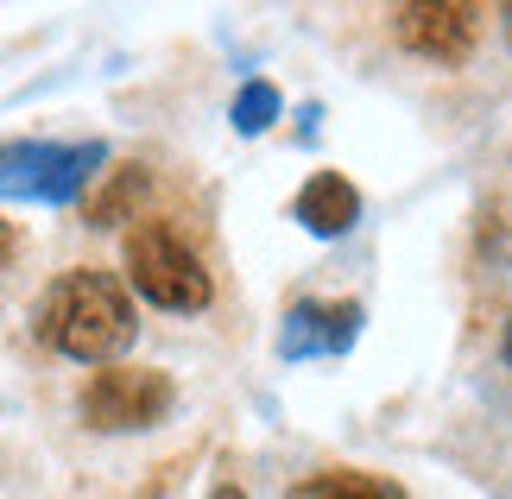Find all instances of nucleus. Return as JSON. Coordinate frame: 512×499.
Here are the masks:
<instances>
[{
  "instance_id": "nucleus-15",
  "label": "nucleus",
  "mask_w": 512,
  "mask_h": 499,
  "mask_svg": "<svg viewBox=\"0 0 512 499\" xmlns=\"http://www.w3.org/2000/svg\"><path fill=\"white\" fill-rule=\"evenodd\" d=\"M146 499H159V493H146Z\"/></svg>"
},
{
  "instance_id": "nucleus-8",
  "label": "nucleus",
  "mask_w": 512,
  "mask_h": 499,
  "mask_svg": "<svg viewBox=\"0 0 512 499\" xmlns=\"http://www.w3.org/2000/svg\"><path fill=\"white\" fill-rule=\"evenodd\" d=\"M285 499H405L386 474H367V468H329V474H310L298 481Z\"/></svg>"
},
{
  "instance_id": "nucleus-13",
  "label": "nucleus",
  "mask_w": 512,
  "mask_h": 499,
  "mask_svg": "<svg viewBox=\"0 0 512 499\" xmlns=\"http://www.w3.org/2000/svg\"><path fill=\"white\" fill-rule=\"evenodd\" d=\"M506 367H512V323H506Z\"/></svg>"
},
{
  "instance_id": "nucleus-5",
  "label": "nucleus",
  "mask_w": 512,
  "mask_h": 499,
  "mask_svg": "<svg viewBox=\"0 0 512 499\" xmlns=\"http://www.w3.org/2000/svg\"><path fill=\"white\" fill-rule=\"evenodd\" d=\"M399 38L405 51L430 57V64H462L481 38V7H399Z\"/></svg>"
},
{
  "instance_id": "nucleus-7",
  "label": "nucleus",
  "mask_w": 512,
  "mask_h": 499,
  "mask_svg": "<svg viewBox=\"0 0 512 499\" xmlns=\"http://www.w3.org/2000/svg\"><path fill=\"white\" fill-rule=\"evenodd\" d=\"M291 215H298L317 241H336V234H348L354 222H361V190H354L342 171H317L298 190V209H291Z\"/></svg>"
},
{
  "instance_id": "nucleus-10",
  "label": "nucleus",
  "mask_w": 512,
  "mask_h": 499,
  "mask_svg": "<svg viewBox=\"0 0 512 499\" xmlns=\"http://www.w3.org/2000/svg\"><path fill=\"white\" fill-rule=\"evenodd\" d=\"M272 121H279V89L272 83H247L241 95H234V127L241 133H266Z\"/></svg>"
},
{
  "instance_id": "nucleus-6",
  "label": "nucleus",
  "mask_w": 512,
  "mask_h": 499,
  "mask_svg": "<svg viewBox=\"0 0 512 499\" xmlns=\"http://www.w3.org/2000/svg\"><path fill=\"white\" fill-rule=\"evenodd\" d=\"M354 335H361V304L342 297V304H298L285 316L279 354L285 361H317V354H348Z\"/></svg>"
},
{
  "instance_id": "nucleus-11",
  "label": "nucleus",
  "mask_w": 512,
  "mask_h": 499,
  "mask_svg": "<svg viewBox=\"0 0 512 499\" xmlns=\"http://www.w3.org/2000/svg\"><path fill=\"white\" fill-rule=\"evenodd\" d=\"M13 253H19V234H13V222H0V272L13 266Z\"/></svg>"
},
{
  "instance_id": "nucleus-4",
  "label": "nucleus",
  "mask_w": 512,
  "mask_h": 499,
  "mask_svg": "<svg viewBox=\"0 0 512 499\" xmlns=\"http://www.w3.org/2000/svg\"><path fill=\"white\" fill-rule=\"evenodd\" d=\"M171 405H177V386L159 367H102L83 386V424L102 436L152 430V424H165Z\"/></svg>"
},
{
  "instance_id": "nucleus-1",
  "label": "nucleus",
  "mask_w": 512,
  "mask_h": 499,
  "mask_svg": "<svg viewBox=\"0 0 512 499\" xmlns=\"http://www.w3.org/2000/svg\"><path fill=\"white\" fill-rule=\"evenodd\" d=\"M32 329L51 354H70V361H108L133 348V291L121 285L114 272H95V266H76L64 272L57 285L38 297L32 310Z\"/></svg>"
},
{
  "instance_id": "nucleus-14",
  "label": "nucleus",
  "mask_w": 512,
  "mask_h": 499,
  "mask_svg": "<svg viewBox=\"0 0 512 499\" xmlns=\"http://www.w3.org/2000/svg\"><path fill=\"white\" fill-rule=\"evenodd\" d=\"M506 38H512V7H506Z\"/></svg>"
},
{
  "instance_id": "nucleus-2",
  "label": "nucleus",
  "mask_w": 512,
  "mask_h": 499,
  "mask_svg": "<svg viewBox=\"0 0 512 499\" xmlns=\"http://www.w3.org/2000/svg\"><path fill=\"white\" fill-rule=\"evenodd\" d=\"M127 285L159 310H209V297H215L196 247L165 222V215L133 222V234H127Z\"/></svg>"
},
{
  "instance_id": "nucleus-12",
  "label": "nucleus",
  "mask_w": 512,
  "mask_h": 499,
  "mask_svg": "<svg viewBox=\"0 0 512 499\" xmlns=\"http://www.w3.org/2000/svg\"><path fill=\"white\" fill-rule=\"evenodd\" d=\"M209 499H247V493H241V487H234V481H222V487H215Z\"/></svg>"
},
{
  "instance_id": "nucleus-9",
  "label": "nucleus",
  "mask_w": 512,
  "mask_h": 499,
  "mask_svg": "<svg viewBox=\"0 0 512 499\" xmlns=\"http://www.w3.org/2000/svg\"><path fill=\"white\" fill-rule=\"evenodd\" d=\"M140 196H146V171L140 165H121V171H108V184L83 203V215H89L95 228H114V222H127V215H133Z\"/></svg>"
},
{
  "instance_id": "nucleus-3",
  "label": "nucleus",
  "mask_w": 512,
  "mask_h": 499,
  "mask_svg": "<svg viewBox=\"0 0 512 499\" xmlns=\"http://www.w3.org/2000/svg\"><path fill=\"white\" fill-rule=\"evenodd\" d=\"M102 146H51V139H19V146H0V196L7 203H76L83 184L102 165Z\"/></svg>"
}]
</instances>
